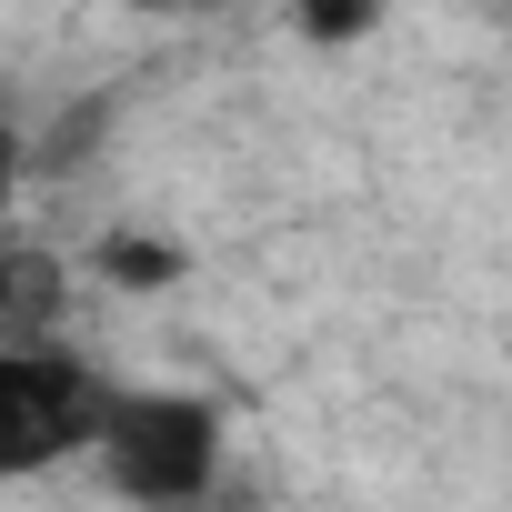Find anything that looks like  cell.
I'll list each match as a JSON object with an SVG mask.
<instances>
[{"instance_id":"1","label":"cell","mask_w":512,"mask_h":512,"mask_svg":"<svg viewBox=\"0 0 512 512\" xmlns=\"http://www.w3.org/2000/svg\"><path fill=\"white\" fill-rule=\"evenodd\" d=\"M221 452H231V422L221 402L201 392H171V382H121L111 422H101V482L131 502V512H201L221 492Z\"/></svg>"},{"instance_id":"2","label":"cell","mask_w":512,"mask_h":512,"mask_svg":"<svg viewBox=\"0 0 512 512\" xmlns=\"http://www.w3.org/2000/svg\"><path fill=\"white\" fill-rule=\"evenodd\" d=\"M111 402H121L111 372H91L81 352H61V342H41V332H21L11 352H0V472L31 482V472H51V462L101 452Z\"/></svg>"}]
</instances>
